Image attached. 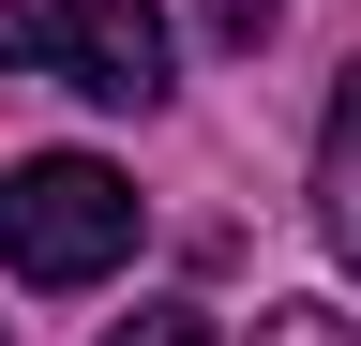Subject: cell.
I'll return each instance as SVG.
<instances>
[{
	"label": "cell",
	"instance_id": "3",
	"mask_svg": "<svg viewBox=\"0 0 361 346\" xmlns=\"http://www.w3.org/2000/svg\"><path fill=\"white\" fill-rule=\"evenodd\" d=\"M316 226H331V256L361 271V75L331 91V136H316Z\"/></svg>",
	"mask_w": 361,
	"mask_h": 346
},
{
	"label": "cell",
	"instance_id": "6",
	"mask_svg": "<svg viewBox=\"0 0 361 346\" xmlns=\"http://www.w3.org/2000/svg\"><path fill=\"white\" fill-rule=\"evenodd\" d=\"M211 46H271V0H211Z\"/></svg>",
	"mask_w": 361,
	"mask_h": 346
},
{
	"label": "cell",
	"instance_id": "5",
	"mask_svg": "<svg viewBox=\"0 0 361 346\" xmlns=\"http://www.w3.org/2000/svg\"><path fill=\"white\" fill-rule=\"evenodd\" d=\"M106 346H211V316H180V301H135V316H121Z\"/></svg>",
	"mask_w": 361,
	"mask_h": 346
},
{
	"label": "cell",
	"instance_id": "2",
	"mask_svg": "<svg viewBox=\"0 0 361 346\" xmlns=\"http://www.w3.org/2000/svg\"><path fill=\"white\" fill-rule=\"evenodd\" d=\"M45 75L90 106H166V0H45Z\"/></svg>",
	"mask_w": 361,
	"mask_h": 346
},
{
	"label": "cell",
	"instance_id": "4",
	"mask_svg": "<svg viewBox=\"0 0 361 346\" xmlns=\"http://www.w3.org/2000/svg\"><path fill=\"white\" fill-rule=\"evenodd\" d=\"M256 346H361V331L331 316V301H271V316H256Z\"/></svg>",
	"mask_w": 361,
	"mask_h": 346
},
{
	"label": "cell",
	"instance_id": "1",
	"mask_svg": "<svg viewBox=\"0 0 361 346\" xmlns=\"http://www.w3.org/2000/svg\"><path fill=\"white\" fill-rule=\"evenodd\" d=\"M135 256V181L90 151H30L16 181H0V271L16 286H106Z\"/></svg>",
	"mask_w": 361,
	"mask_h": 346
}]
</instances>
